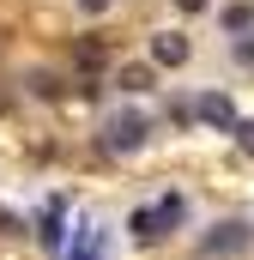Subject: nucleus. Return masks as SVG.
Instances as JSON below:
<instances>
[{"label":"nucleus","mask_w":254,"mask_h":260,"mask_svg":"<svg viewBox=\"0 0 254 260\" xmlns=\"http://www.w3.org/2000/svg\"><path fill=\"white\" fill-rule=\"evenodd\" d=\"M79 6H85V12H109V0H79Z\"/></svg>","instance_id":"16"},{"label":"nucleus","mask_w":254,"mask_h":260,"mask_svg":"<svg viewBox=\"0 0 254 260\" xmlns=\"http://www.w3.org/2000/svg\"><path fill=\"white\" fill-rule=\"evenodd\" d=\"M37 236H43V248H61V200L43 212V230H37Z\"/></svg>","instance_id":"9"},{"label":"nucleus","mask_w":254,"mask_h":260,"mask_svg":"<svg viewBox=\"0 0 254 260\" xmlns=\"http://www.w3.org/2000/svg\"><path fill=\"white\" fill-rule=\"evenodd\" d=\"M176 6H182V12H206V0H176Z\"/></svg>","instance_id":"17"},{"label":"nucleus","mask_w":254,"mask_h":260,"mask_svg":"<svg viewBox=\"0 0 254 260\" xmlns=\"http://www.w3.org/2000/svg\"><path fill=\"white\" fill-rule=\"evenodd\" d=\"M236 145H242V151L254 157V121H236Z\"/></svg>","instance_id":"13"},{"label":"nucleus","mask_w":254,"mask_h":260,"mask_svg":"<svg viewBox=\"0 0 254 260\" xmlns=\"http://www.w3.org/2000/svg\"><path fill=\"white\" fill-rule=\"evenodd\" d=\"M188 37H182V30H157V37H151V67H188Z\"/></svg>","instance_id":"4"},{"label":"nucleus","mask_w":254,"mask_h":260,"mask_svg":"<svg viewBox=\"0 0 254 260\" xmlns=\"http://www.w3.org/2000/svg\"><path fill=\"white\" fill-rule=\"evenodd\" d=\"M30 91H37V97H61V79H55V73H30Z\"/></svg>","instance_id":"12"},{"label":"nucleus","mask_w":254,"mask_h":260,"mask_svg":"<svg viewBox=\"0 0 254 260\" xmlns=\"http://www.w3.org/2000/svg\"><path fill=\"white\" fill-rule=\"evenodd\" d=\"M121 91H151V67H121Z\"/></svg>","instance_id":"11"},{"label":"nucleus","mask_w":254,"mask_h":260,"mask_svg":"<svg viewBox=\"0 0 254 260\" xmlns=\"http://www.w3.org/2000/svg\"><path fill=\"white\" fill-rule=\"evenodd\" d=\"M218 24H224L230 37H248V30H254V6H224V18H218Z\"/></svg>","instance_id":"7"},{"label":"nucleus","mask_w":254,"mask_h":260,"mask_svg":"<svg viewBox=\"0 0 254 260\" xmlns=\"http://www.w3.org/2000/svg\"><path fill=\"white\" fill-rule=\"evenodd\" d=\"M61 260H103V236H97V230H79V242H73Z\"/></svg>","instance_id":"6"},{"label":"nucleus","mask_w":254,"mask_h":260,"mask_svg":"<svg viewBox=\"0 0 254 260\" xmlns=\"http://www.w3.org/2000/svg\"><path fill=\"white\" fill-rule=\"evenodd\" d=\"M73 61L85 67V73H97V67H103V43H79V49H73Z\"/></svg>","instance_id":"10"},{"label":"nucleus","mask_w":254,"mask_h":260,"mask_svg":"<svg viewBox=\"0 0 254 260\" xmlns=\"http://www.w3.org/2000/svg\"><path fill=\"white\" fill-rule=\"evenodd\" d=\"M236 61H242V67H254V37H236Z\"/></svg>","instance_id":"14"},{"label":"nucleus","mask_w":254,"mask_h":260,"mask_svg":"<svg viewBox=\"0 0 254 260\" xmlns=\"http://www.w3.org/2000/svg\"><path fill=\"white\" fill-rule=\"evenodd\" d=\"M194 109H200V121H206V127H218V133H236V121H242V115H236V103H230L224 91L194 97Z\"/></svg>","instance_id":"3"},{"label":"nucleus","mask_w":254,"mask_h":260,"mask_svg":"<svg viewBox=\"0 0 254 260\" xmlns=\"http://www.w3.org/2000/svg\"><path fill=\"white\" fill-rule=\"evenodd\" d=\"M127 230H133V242H157V236H164V218H157V206H139V212L127 218Z\"/></svg>","instance_id":"5"},{"label":"nucleus","mask_w":254,"mask_h":260,"mask_svg":"<svg viewBox=\"0 0 254 260\" xmlns=\"http://www.w3.org/2000/svg\"><path fill=\"white\" fill-rule=\"evenodd\" d=\"M145 133H151V121L133 115V109H121V115H109V127H103V151H139Z\"/></svg>","instance_id":"2"},{"label":"nucleus","mask_w":254,"mask_h":260,"mask_svg":"<svg viewBox=\"0 0 254 260\" xmlns=\"http://www.w3.org/2000/svg\"><path fill=\"white\" fill-rule=\"evenodd\" d=\"M0 230H24V224H18V218H12V212L0 206Z\"/></svg>","instance_id":"15"},{"label":"nucleus","mask_w":254,"mask_h":260,"mask_svg":"<svg viewBox=\"0 0 254 260\" xmlns=\"http://www.w3.org/2000/svg\"><path fill=\"white\" fill-rule=\"evenodd\" d=\"M248 248H254V224L248 218H218L200 236V254L206 260H236V254H248Z\"/></svg>","instance_id":"1"},{"label":"nucleus","mask_w":254,"mask_h":260,"mask_svg":"<svg viewBox=\"0 0 254 260\" xmlns=\"http://www.w3.org/2000/svg\"><path fill=\"white\" fill-rule=\"evenodd\" d=\"M157 218H164V230H176V224L188 218V200H182V194H164V200H157Z\"/></svg>","instance_id":"8"}]
</instances>
